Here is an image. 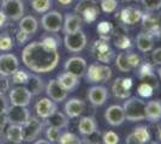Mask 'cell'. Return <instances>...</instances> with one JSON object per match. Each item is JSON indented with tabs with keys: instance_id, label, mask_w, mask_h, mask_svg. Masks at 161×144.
I'll list each match as a JSON object with an SVG mask.
<instances>
[{
	"instance_id": "obj_58",
	"label": "cell",
	"mask_w": 161,
	"mask_h": 144,
	"mask_svg": "<svg viewBox=\"0 0 161 144\" xmlns=\"http://www.w3.org/2000/svg\"><path fill=\"white\" fill-rule=\"evenodd\" d=\"M123 1H125V3H126V1H138V0H123Z\"/></svg>"
},
{
	"instance_id": "obj_24",
	"label": "cell",
	"mask_w": 161,
	"mask_h": 144,
	"mask_svg": "<svg viewBox=\"0 0 161 144\" xmlns=\"http://www.w3.org/2000/svg\"><path fill=\"white\" fill-rule=\"evenodd\" d=\"M82 28V19L77 13H67L65 16V19L63 22V33L66 34H71V33H76L80 30Z\"/></svg>"
},
{
	"instance_id": "obj_51",
	"label": "cell",
	"mask_w": 161,
	"mask_h": 144,
	"mask_svg": "<svg viewBox=\"0 0 161 144\" xmlns=\"http://www.w3.org/2000/svg\"><path fill=\"white\" fill-rule=\"evenodd\" d=\"M125 142H126V144H144V143H142L141 141L136 137L132 132H131V133H129L128 136H126Z\"/></svg>"
},
{
	"instance_id": "obj_52",
	"label": "cell",
	"mask_w": 161,
	"mask_h": 144,
	"mask_svg": "<svg viewBox=\"0 0 161 144\" xmlns=\"http://www.w3.org/2000/svg\"><path fill=\"white\" fill-rule=\"evenodd\" d=\"M6 19L7 17L5 16V13H4V11L3 10H0V29L5 25V23H6Z\"/></svg>"
},
{
	"instance_id": "obj_29",
	"label": "cell",
	"mask_w": 161,
	"mask_h": 144,
	"mask_svg": "<svg viewBox=\"0 0 161 144\" xmlns=\"http://www.w3.org/2000/svg\"><path fill=\"white\" fill-rule=\"evenodd\" d=\"M97 130V123L93 115H87L82 117L78 121V131L82 136L89 135L92 132Z\"/></svg>"
},
{
	"instance_id": "obj_8",
	"label": "cell",
	"mask_w": 161,
	"mask_h": 144,
	"mask_svg": "<svg viewBox=\"0 0 161 144\" xmlns=\"http://www.w3.org/2000/svg\"><path fill=\"white\" fill-rule=\"evenodd\" d=\"M138 79L141 83H146L152 87L154 91L159 90V81L155 75L154 64L152 65L149 62H141V65L138 66Z\"/></svg>"
},
{
	"instance_id": "obj_33",
	"label": "cell",
	"mask_w": 161,
	"mask_h": 144,
	"mask_svg": "<svg viewBox=\"0 0 161 144\" xmlns=\"http://www.w3.org/2000/svg\"><path fill=\"white\" fill-rule=\"evenodd\" d=\"M132 133L141 141L142 143L149 144L150 143V141H152V133H150V130H149V127L146 126V125H137L136 127H134Z\"/></svg>"
},
{
	"instance_id": "obj_39",
	"label": "cell",
	"mask_w": 161,
	"mask_h": 144,
	"mask_svg": "<svg viewBox=\"0 0 161 144\" xmlns=\"http://www.w3.org/2000/svg\"><path fill=\"white\" fill-rule=\"evenodd\" d=\"M45 135H46L47 141H49L51 143L54 144L58 142V139H59V137H60L61 135V131L60 129H57V127H53V126H47Z\"/></svg>"
},
{
	"instance_id": "obj_3",
	"label": "cell",
	"mask_w": 161,
	"mask_h": 144,
	"mask_svg": "<svg viewBox=\"0 0 161 144\" xmlns=\"http://www.w3.org/2000/svg\"><path fill=\"white\" fill-rule=\"evenodd\" d=\"M112 69L106 65V64H101V62H94L92 65H89L86 71V81L92 84H100V83H107L112 78Z\"/></svg>"
},
{
	"instance_id": "obj_19",
	"label": "cell",
	"mask_w": 161,
	"mask_h": 144,
	"mask_svg": "<svg viewBox=\"0 0 161 144\" xmlns=\"http://www.w3.org/2000/svg\"><path fill=\"white\" fill-rule=\"evenodd\" d=\"M58 110L57 107V103L52 101L49 97H43L40 99L36 104H35V112H36V115L39 119H47L49 118L54 112Z\"/></svg>"
},
{
	"instance_id": "obj_22",
	"label": "cell",
	"mask_w": 161,
	"mask_h": 144,
	"mask_svg": "<svg viewBox=\"0 0 161 144\" xmlns=\"http://www.w3.org/2000/svg\"><path fill=\"white\" fill-rule=\"evenodd\" d=\"M142 11L140 8L135 6H128L124 7L119 13V18L120 22L125 25H135L142 19Z\"/></svg>"
},
{
	"instance_id": "obj_4",
	"label": "cell",
	"mask_w": 161,
	"mask_h": 144,
	"mask_svg": "<svg viewBox=\"0 0 161 144\" xmlns=\"http://www.w3.org/2000/svg\"><path fill=\"white\" fill-rule=\"evenodd\" d=\"M90 52L97 61L101 64H106V65L112 62V60L115 58V53H114L113 48L111 47L109 41L103 40V39H99L94 41L90 48Z\"/></svg>"
},
{
	"instance_id": "obj_15",
	"label": "cell",
	"mask_w": 161,
	"mask_h": 144,
	"mask_svg": "<svg viewBox=\"0 0 161 144\" xmlns=\"http://www.w3.org/2000/svg\"><path fill=\"white\" fill-rule=\"evenodd\" d=\"M87 67L88 65L86 59H83L80 56H72V58L67 59L65 65H64V70L69 73L76 76L77 78L84 77Z\"/></svg>"
},
{
	"instance_id": "obj_48",
	"label": "cell",
	"mask_w": 161,
	"mask_h": 144,
	"mask_svg": "<svg viewBox=\"0 0 161 144\" xmlns=\"http://www.w3.org/2000/svg\"><path fill=\"white\" fill-rule=\"evenodd\" d=\"M10 89V81L8 77L0 76V94H5Z\"/></svg>"
},
{
	"instance_id": "obj_37",
	"label": "cell",
	"mask_w": 161,
	"mask_h": 144,
	"mask_svg": "<svg viewBox=\"0 0 161 144\" xmlns=\"http://www.w3.org/2000/svg\"><path fill=\"white\" fill-rule=\"evenodd\" d=\"M14 40L7 33L0 34V51L1 52H8L14 48Z\"/></svg>"
},
{
	"instance_id": "obj_36",
	"label": "cell",
	"mask_w": 161,
	"mask_h": 144,
	"mask_svg": "<svg viewBox=\"0 0 161 144\" xmlns=\"http://www.w3.org/2000/svg\"><path fill=\"white\" fill-rule=\"evenodd\" d=\"M113 25L109 22H101L100 24L97 25V33L100 34V39L109 41L112 33H113Z\"/></svg>"
},
{
	"instance_id": "obj_53",
	"label": "cell",
	"mask_w": 161,
	"mask_h": 144,
	"mask_svg": "<svg viewBox=\"0 0 161 144\" xmlns=\"http://www.w3.org/2000/svg\"><path fill=\"white\" fill-rule=\"evenodd\" d=\"M156 138L161 143V121H159L158 126H156Z\"/></svg>"
},
{
	"instance_id": "obj_31",
	"label": "cell",
	"mask_w": 161,
	"mask_h": 144,
	"mask_svg": "<svg viewBox=\"0 0 161 144\" xmlns=\"http://www.w3.org/2000/svg\"><path fill=\"white\" fill-rule=\"evenodd\" d=\"M5 136L8 142L14 144H19L23 142V129L19 125L8 124L5 131Z\"/></svg>"
},
{
	"instance_id": "obj_46",
	"label": "cell",
	"mask_w": 161,
	"mask_h": 144,
	"mask_svg": "<svg viewBox=\"0 0 161 144\" xmlns=\"http://www.w3.org/2000/svg\"><path fill=\"white\" fill-rule=\"evenodd\" d=\"M154 93V89L152 87H149L146 83H141L137 88V94L141 97H150Z\"/></svg>"
},
{
	"instance_id": "obj_50",
	"label": "cell",
	"mask_w": 161,
	"mask_h": 144,
	"mask_svg": "<svg viewBox=\"0 0 161 144\" xmlns=\"http://www.w3.org/2000/svg\"><path fill=\"white\" fill-rule=\"evenodd\" d=\"M28 39H29V35L25 34V33H24L23 30H20V29L17 30V33H16V40H17V42H18L19 45L25 43V42L28 41Z\"/></svg>"
},
{
	"instance_id": "obj_1",
	"label": "cell",
	"mask_w": 161,
	"mask_h": 144,
	"mask_svg": "<svg viewBox=\"0 0 161 144\" xmlns=\"http://www.w3.org/2000/svg\"><path fill=\"white\" fill-rule=\"evenodd\" d=\"M57 48L46 46L43 42L35 41L28 43L22 52V61L35 73H48L53 71L59 62Z\"/></svg>"
},
{
	"instance_id": "obj_9",
	"label": "cell",
	"mask_w": 161,
	"mask_h": 144,
	"mask_svg": "<svg viewBox=\"0 0 161 144\" xmlns=\"http://www.w3.org/2000/svg\"><path fill=\"white\" fill-rule=\"evenodd\" d=\"M22 129H23V141L34 142L42 132L43 123L39 120L37 117H30L27 123L22 126Z\"/></svg>"
},
{
	"instance_id": "obj_14",
	"label": "cell",
	"mask_w": 161,
	"mask_h": 144,
	"mask_svg": "<svg viewBox=\"0 0 161 144\" xmlns=\"http://www.w3.org/2000/svg\"><path fill=\"white\" fill-rule=\"evenodd\" d=\"M19 67L17 56L12 53H5L0 55V76L10 77Z\"/></svg>"
},
{
	"instance_id": "obj_47",
	"label": "cell",
	"mask_w": 161,
	"mask_h": 144,
	"mask_svg": "<svg viewBox=\"0 0 161 144\" xmlns=\"http://www.w3.org/2000/svg\"><path fill=\"white\" fill-rule=\"evenodd\" d=\"M8 107H10V104H8L7 97L4 94H0V115L5 114L8 109Z\"/></svg>"
},
{
	"instance_id": "obj_17",
	"label": "cell",
	"mask_w": 161,
	"mask_h": 144,
	"mask_svg": "<svg viewBox=\"0 0 161 144\" xmlns=\"http://www.w3.org/2000/svg\"><path fill=\"white\" fill-rule=\"evenodd\" d=\"M105 120L107 121L108 125L118 127L124 124L125 119V113L123 109V106L120 104H112L109 106L106 112H105Z\"/></svg>"
},
{
	"instance_id": "obj_12",
	"label": "cell",
	"mask_w": 161,
	"mask_h": 144,
	"mask_svg": "<svg viewBox=\"0 0 161 144\" xmlns=\"http://www.w3.org/2000/svg\"><path fill=\"white\" fill-rule=\"evenodd\" d=\"M131 89H132V79L126 77H118L114 79L112 84L113 96L121 100H125L131 96Z\"/></svg>"
},
{
	"instance_id": "obj_11",
	"label": "cell",
	"mask_w": 161,
	"mask_h": 144,
	"mask_svg": "<svg viewBox=\"0 0 161 144\" xmlns=\"http://www.w3.org/2000/svg\"><path fill=\"white\" fill-rule=\"evenodd\" d=\"M5 117H6V120L8 124L23 126L29 120L30 113L27 109V107L11 106V107H8L7 112L5 113Z\"/></svg>"
},
{
	"instance_id": "obj_32",
	"label": "cell",
	"mask_w": 161,
	"mask_h": 144,
	"mask_svg": "<svg viewBox=\"0 0 161 144\" xmlns=\"http://www.w3.org/2000/svg\"><path fill=\"white\" fill-rule=\"evenodd\" d=\"M19 29L29 36L34 35L39 29V22L33 16H25L19 19Z\"/></svg>"
},
{
	"instance_id": "obj_43",
	"label": "cell",
	"mask_w": 161,
	"mask_h": 144,
	"mask_svg": "<svg viewBox=\"0 0 161 144\" xmlns=\"http://www.w3.org/2000/svg\"><path fill=\"white\" fill-rule=\"evenodd\" d=\"M126 58H128V61L130 64V66H131V69H138V66L141 65L142 62V59L140 55L137 53H134V52H126Z\"/></svg>"
},
{
	"instance_id": "obj_30",
	"label": "cell",
	"mask_w": 161,
	"mask_h": 144,
	"mask_svg": "<svg viewBox=\"0 0 161 144\" xmlns=\"http://www.w3.org/2000/svg\"><path fill=\"white\" fill-rule=\"evenodd\" d=\"M24 87L27 88L30 94L33 96H36L41 94L43 89H45V84H43V81L41 79L39 76L36 75H30L29 73V77H28L27 83L24 84Z\"/></svg>"
},
{
	"instance_id": "obj_54",
	"label": "cell",
	"mask_w": 161,
	"mask_h": 144,
	"mask_svg": "<svg viewBox=\"0 0 161 144\" xmlns=\"http://www.w3.org/2000/svg\"><path fill=\"white\" fill-rule=\"evenodd\" d=\"M66 144H83V142H82V139H80L78 136L75 138V139H72L71 142H69V143H66Z\"/></svg>"
},
{
	"instance_id": "obj_55",
	"label": "cell",
	"mask_w": 161,
	"mask_h": 144,
	"mask_svg": "<svg viewBox=\"0 0 161 144\" xmlns=\"http://www.w3.org/2000/svg\"><path fill=\"white\" fill-rule=\"evenodd\" d=\"M34 144H53V143H51L47 139H37V141H34Z\"/></svg>"
},
{
	"instance_id": "obj_23",
	"label": "cell",
	"mask_w": 161,
	"mask_h": 144,
	"mask_svg": "<svg viewBox=\"0 0 161 144\" xmlns=\"http://www.w3.org/2000/svg\"><path fill=\"white\" fill-rule=\"evenodd\" d=\"M146 119L149 123H159L161 121V100L154 99L146 102Z\"/></svg>"
},
{
	"instance_id": "obj_38",
	"label": "cell",
	"mask_w": 161,
	"mask_h": 144,
	"mask_svg": "<svg viewBox=\"0 0 161 144\" xmlns=\"http://www.w3.org/2000/svg\"><path fill=\"white\" fill-rule=\"evenodd\" d=\"M82 142L84 144H101L102 143V135L99 130L94 131L89 135L82 136Z\"/></svg>"
},
{
	"instance_id": "obj_34",
	"label": "cell",
	"mask_w": 161,
	"mask_h": 144,
	"mask_svg": "<svg viewBox=\"0 0 161 144\" xmlns=\"http://www.w3.org/2000/svg\"><path fill=\"white\" fill-rule=\"evenodd\" d=\"M52 0H31V7L37 13H46L52 7Z\"/></svg>"
},
{
	"instance_id": "obj_26",
	"label": "cell",
	"mask_w": 161,
	"mask_h": 144,
	"mask_svg": "<svg viewBox=\"0 0 161 144\" xmlns=\"http://www.w3.org/2000/svg\"><path fill=\"white\" fill-rule=\"evenodd\" d=\"M55 79H57L58 83H59L66 91H69V93H71V91H74L75 89H77V87H78V84H80V78H77L76 76L71 75V73H69L66 71L60 73V75H58V77H57Z\"/></svg>"
},
{
	"instance_id": "obj_10",
	"label": "cell",
	"mask_w": 161,
	"mask_h": 144,
	"mask_svg": "<svg viewBox=\"0 0 161 144\" xmlns=\"http://www.w3.org/2000/svg\"><path fill=\"white\" fill-rule=\"evenodd\" d=\"M1 7L5 16L14 22L19 21L24 14V4L22 0H3Z\"/></svg>"
},
{
	"instance_id": "obj_42",
	"label": "cell",
	"mask_w": 161,
	"mask_h": 144,
	"mask_svg": "<svg viewBox=\"0 0 161 144\" xmlns=\"http://www.w3.org/2000/svg\"><path fill=\"white\" fill-rule=\"evenodd\" d=\"M119 136L114 131H106L102 135V143L103 144H118L119 143Z\"/></svg>"
},
{
	"instance_id": "obj_2",
	"label": "cell",
	"mask_w": 161,
	"mask_h": 144,
	"mask_svg": "<svg viewBox=\"0 0 161 144\" xmlns=\"http://www.w3.org/2000/svg\"><path fill=\"white\" fill-rule=\"evenodd\" d=\"M144 108H146V101L142 97H137V96H130L128 99H125L123 104L125 119L131 123L142 121L146 119Z\"/></svg>"
},
{
	"instance_id": "obj_18",
	"label": "cell",
	"mask_w": 161,
	"mask_h": 144,
	"mask_svg": "<svg viewBox=\"0 0 161 144\" xmlns=\"http://www.w3.org/2000/svg\"><path fill=\"white\" fill-rule=\"evenodd\" d=\"M142 23L144 31H147L152 36H160L161 35V17L154 14L153 12H148V13L142 16Z\"/></svg>"
},
{
	"instance_id": "obj_44",
	"label": "cell",
	"mask_w": 161,
	"mask_h": 144,
	"mask_svg": "<svg viewBox=\"0 0 161 144\" xmlns=\"http://www.w3.org/2000/svg\"><path fill=\"white\" fill-rule=\"evenodd\" d=\"M148 12H155L161 8V0H141Z\"/></svg>"
},
{
	"instance_id": "obj_56",
	"label": "cell",
	"mask_w": 161,
	"mask_h": 144,
	"mask_svg": "<svg viewBox=\"0 0 161 144\" xmlns=\"http://www.w3.org/2000/svg\"><path fill=\"white\" fill-rule=\"evenodd\" d=\"M72 1H74V0H58V3H59V4H61V5H64V6L70 5Z\"/></svg>"
},
{
	"instance_id": "obj_57",
	"label": "cell",
	"mask_w": 161,
	"mask_h": 144,
	"mask_svg": "<svg viewBox=\"0 0 161 144\" xmlns=\"http://www.w3.org/2000/svg\"><path fill=\"white\" fill-rule=\"evenodd\" d=\"M158 75H159V78H160V82H161V67L158 70Z\"/></svg>"
},
{
	"instance_id": "obj_49",
	"label": "cell",
	"mask_w": 161,
	"mask_h": 144,
	"mask_svg": "<svg viewBox=\"0 0 161 144\" xmlns=\"http://www.w3.org/2000/svg\"><path fill=\"white\" fill-rule=\"evenodd\" d=\"M152 61H153L154 65L161 66V47L153 49V52H152Z\"/></svg>"
},
{
	"instance_id": "obj_35",
	"label": "cell",
	"mask_w": 161,
	"mask_h": 144,
	"mask_svg": "<svg viewBox=\"0 0 161 144\" xmlns=\"http://www.w3.org/2000/svg\"><path fill=\"white\" fill-rule=\"evenodd\" d=\"M115 66L120 72H131L132 71L128 61V58H126V52H121L115 56Z\"/></svg>"
},
{
	"instance_id": "obj_16",
	"label": "cell",
	"mask_w": 161,
	"mask_h": 144,
	"mask_svg": "<svg viewBox=\"0 0 161 144\" xmlns=\"http://www.w3.org/2000/svg\"><path fill=\"white\" fill-rule=\"evenodd\" d=\"M108 89L103 85H93L88 89V100L94 107L103 106L108 100Z\"/></svg>"
},
{
	"instance_id": "obj_25",
	"label": "cell",
	"mask_w": 161,
	"mask_h": 144,
	"mask_svg": "<svg viewBox=\"0 0 161 144\" xmlns=\"http://www.w3.org/2000/svg\"><path fill=\"white\" fill-rule=\"evenodd\" d=\"M154 39V36H152L147 31H141L136 37V46L138 48V51H141L142 53H148V52L153 51Z\"/></svg>"
},
{
	"instance_id": "obj_13",
	"label": "cell",
	"mask_w": 161,
	"mask_h": 144,
	"mask_svg": "<svg viewBox=\"0 0 161 144\" xmlns=\"http://www.w3.org/2000/svg\"><path fill=\"white\" fill-rule=\"evenodd\" d=\"M31 97H33V95L30 94V91L24 85L16 87V88L10 90V93H8V100H10V103L12 106L27 107L31 101Z\"/></svg>"
},
{
	"instance_id": "obj_40",
	"label": "cell",
	"mask_w": 161,
	"mask_h": 144,
	"mask_svg": "<svg viewBox=\"0 0 161 144\" xmlns=\"http://www.w3.org/2000/svg\"><path fill=\"white\" fill-rule=\"evenodd\" d=\"M100 7L105 13H112L118 7V0H100Z\"/></svg>"
},
{
	"instance_id": "obj_45",
	"label": "cell",
	"mask_w": 161,
	"mask_h": 144,
	"mask_svg": "<svg viewBox=\"0 0 161 144\" xmlns=\"http://www.w3.org/2000/svg\"><path fill=\"white\" fill-rule=\"evenodd\" d=\"M41 42H43L46 46H49V47H52V48H57V49H58L59 45H60L59 37H58L57 35H54V33L47 35V36H45Z\"/></svg>"
},
{
	"instance_id": "obj_21",
	"label": "cell",
	"mask_w": 161,
	"mask_h": 144,
	"mask_svg": "<svg viewBox=\"0 0 161 144\" xmlns=\"http://www.w3.org/2000/svg\"><path fill=\"white\" fill-rule=\"evenodd\" d=\"M64 110L69 119L78 118L86 110V102L78 97H72L66 101L65 106H64Z\"/></svg>"
},
{
	"instance_id": "obj_5",
	"label": "cell",
	"mask_w": 161,
	"mask_h": 144,
	"mask_svg": "<svg viewBox=\"0 0 161 144\" xmlns=\"http://www.w3.org/2000/svg\"><path fill=\"white\" fill-rule=\"evenodd\" d=\"M76 13L80 16L82 22L93 23L99 17L100 8L99 5L93 0H80L76 6Z\"/></svg>"
},
{
	"instance_id": "obj_41",
	"label": "cell",
	"mask_w": 161,
	"mask_h": 144,
	"mask_svg": "<svg viewBox=\"0 0 161 144\" xmlns=\"http://www.w3.org/2000/svg\"><path fill=\"white\" fill-rule=\"evenodd\" d=\"M28 77H29V73L24 70H17L12 75V83L14 84H20V85H24L28 81Z\"/></svg>"
},
{
	"instance_id": "obj_27",
	"label": "cell",
	"mask_w": 161,
	"mask_h": 144,
	"mask_svg": "<svg viewBox=\"0 0 161 144\" xmlns=\"http://www.w3.org/2000/svg\"><path fill=\"white\" fill-rule=\"evenodd\" d=\"M112 40H113V43L115 47H118L121 51H128L132 47V43H131V40L125 31H121V30H115L113 29V33H112Z\"/></svg>"
},
{
	"instance_id": "obj_28",
	"label": "cell",
	"mask_w": 161,
	"mask_h": 144,
	"mask_svg": "<svg viewBox=\"0 0 161 144\" xmlns=\"http://www.w3.org/2000/svg\"><path fill=\"white\" fill-rule=\"evenodd\" d=\"M43 124H46L47 126H53L57 129H65L69 125V118L66 117L65 113H61V112H54L53 114L49 118L45 119Z\"/></svg>"
},
{
	"instance_id": "obj_6",
	"label": "cell",
	"mask_w": 161,
	"mask_h": 144,
	"mask_svg": "<svg viewBox=\"0 0 161 144\" xmlns=\"http://www.w3.org/2000/svg\"><path fill=\"white\" fill-rule=\"evenodd\" d=\"M64 46L71 53H80L87 46V36L82 30L66 34L64 37Z\"/></svg>"
},
{
	"instance_id": "obj_7",
	"label": "cell",
	"mask_w": 161,
	"mask_h": 144,
	"mask_svg": "<svg viewBox=\"0 0 161 144\" xmlns=\"http://www.w3.org/2000/svg\"><path fill=\"white\" fill-rule=\"evenodd\" d=\"M63 14L58 11H48L41 18V25L47 33H59L63 28Z\"/></svg>"
},
{
	"instance_id": "obj_59",
	"label": "cell",
	"mask_w": 161,
	"mask_h": 144,
	"mask_svg": "<svg viewBox=\"0 0 161 144\" xmlns=\"http://www.w3.org/2000/svg\"><path fill=\"white\" fill-rule=\"evenodd\" d=\"M160 17H161V16H160Z\"/></svg>"
},
{
	"instance_id": "obj_20",
	"label": "cell",
	"mask_w": 161,
	"mask_h": 144,
	"mask_svg": "<svg viewBox=\"0 0 161 144\" xmlns=\"http://www.w3.org/2000/svg\"><path fill=\"white\" fill-rule=\"evenodd\" d=\"M46 94L52 101H54L55 103H59L66 100L69 91L64 89L57 79H49L48 84L46 85Z\"/></svg>"
}]
</instances>
